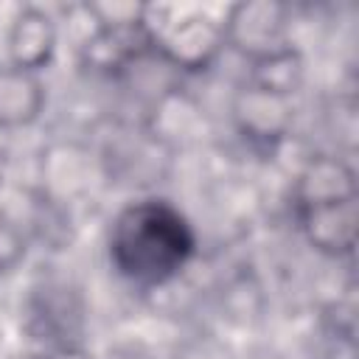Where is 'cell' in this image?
I'll list each match as a JSON object with an SVG mask.
<instances>
[{"label": "cell", "mask_w": 359, "mask_h": 359, "mask_svg": "<svg viewBox=\"0 0 359 359\" xmlns=\"http://www.w3.org/2000/svg\"><path fill=\"white\" fill-rule=\"evenodd\" d=\"M194 238L182 216L163 202L126 208L109 236V255L135 283L168 280L191 255Z\"/></svg>", "instance_id": "6da1fadb"}]
</instances>
